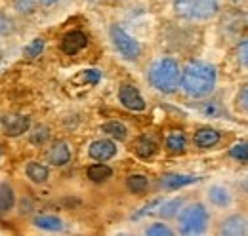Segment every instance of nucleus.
I'll list each match as a JSON object with an SVG mask.
<instances>
[{
	"instance_id": "1",
	"label": "nucleus",
	"mask_w": 248,
	"mask_h": 236,
	"mask_svg": "<svg viewBox=\"0 0 248 236\" xmlns=\"http://www.w3.org/2000/svg\"><path fill=\"white\" fill-rule=\"evenodd\" d=\"M180 86L189 97H206L216 86V69L204 61H191L180 74Z\"/></svg>"
},
{
	"instance_id": "2",
	"label": "nucleus",
	"mask_w": 248,
	"mask_h": 236,
	"mask_svg": "<svg viewBox=\"0 0 248 236\" xmlns=\"http://www.w3.org/2000/svg\"><path fill=\"white\" fill-rule=\"evenodd\" d=\"M180 67L172 58H160L149 69V84L162 93H174L180 86Z\"/></svg>"
},
{
	"instance_id": "3",
	"label": "nucleus",
	"mask_w": 248,
	"mask_h": 236,
	"mask_svg": "<svg viewBox=\"0 0 248 236\" xmlns=\"http://www.w3.org/2000/svg\"><path fill=\"white\" fill-rule=\"evenodd\" d=\"M219 10L217 0H174V12L178 17L189 21H204L214 17Z\"/></svg>"
},
{
	"instance_id": "4",
	"label": "nucleus",
	"mask_w": 248,
	"mask_h": 236,
	"mask_svg": "<svg viewBox=\"0 0 248 236\" xmlns=\"http://www.w3.org/2000/svg\"><path fill=\"white\" fill-rule=\"evenodd\" d=\"M208 211L202 204H191L180 211V233L182 235H201L208 225Z\"/></svg>"
},
{
	"instance_id": "5",
	"label": "nucleus",
	"mask_w": 248,
	"mask_h": 236,
	"mask_svg": "<svg viewBox=\"0 0 248 236\" xmlns=\"http://www.w3.org/2000/svg\"><path fill=\"white\" fill-rule=\"evenodd\" d=\"M109 36H111V42L115 46V50L128 61H136L140 58V44L119 25H111L109 27Z\"/></svg>"
},
{
	"instance_id": "6",
	"label": "nucleus",
	"mask_w": 248,
	"mask_h": 236,
	"mask_svg": "<svg viewBox=\"0 0 248 236\" xmlns=\"http://www.w3.org/2000/svg\"><path fill=\"white\" fill-rule=\"evenodd\" d=\"M2 128L8 137H17V135L29 132L31 120L29 117H23V115H6V117H2Z\"/></svg>"
},
{
	"instance_id": "7",
	"label": "nucleus",
	"mask_w": 248,
	"mask_h": 236,
	"mask_svg": "<svg viewBox=\"0 0 248 236\" xmlns=\"http://www.w3.org/2000/svg\"><path fill=\"white\" fill-rule=\"evenodd\" d=\"M119 101L123 103L126 109H130V111H143L145 109V101H143L141 93L132 84H123L121 86V89H119Z\"/></svg>"
},
{
	"instance_id": "8",
	"label": "nucleus",
	"mask_w": 248,
	"mask_h": 236,
	"mask_svg": "<svg viewBox=\"0 0 248 236\" xmlns=\"http://www.w3.org/2000/svg\"><path fill=\"white\" fill-rule=\"evenodd\" d=\"M86 44H88V38H86L84 32H80V30H71V32H67V34L63 36L62 50L67 56H75V54H78Z\"/></svg>"
},
{
	"instance_id": "9",
	"label": "nucleus",
	"mask_w": 248,
	"mask_h": 236,
	"mask_svg": "<svg viewBox=\"0 0 248 236\" xmlns=\"http://www.w3.org/2000/svg\"><path fill=\"white\" fill-rule=\"evenodd\" d=\"M88 154H90V158L97 160V162H105L117 154V145L109 139H97L90 145Z\"/></svg>"
},
{
	"instance_id": "10",
	"label": "nucleus",
	"mask_w": 248,
	"mask_h": 236,
	"mask_svg": "<svg viewBox=\"0 0 248 236\" xmlns=\"http://www.w3.org/2000/svg\"><path fill=\"white\" fill-rule=\"evenodd\" d=\"M217 233L223 236L247 235V219H245L243 215H231V217H227V219L221 223V227H219Z\"/></svg>"
},
{
	"instance_id": "11",
	"label": "nucleus",
	"mask_w": 248,
	"mask_h": 236,
	"mask_svg": "<svg viewBox=\"0 0 248 236\" xmlns=\"http://www.w3.org/2000/svg\"><path fill=\"white\" fill-rule=\"evenodd\" d=\"M48 160L54 166H65L71 160V148H69V145L65 141H56L52 145V148H50V152H48Z\"/></svg>"
},
{
	"instance_id": "12",
	"label": "nucleus",
	"mask_w": 248,
	"mask_h": 236,
	"mask_svg": "<svg viewBox=\"0 0 248 236\" xmlns=\"http://www.w3.org/2000/svg\"><path fill=\"white\" fill-rule=\"evenodd\" d=\"M197 177L193 176H182V174H166V176L160 177V185L168 191H176V189H182L186 185H191L195 183Z\"/></svg>"
},
{
	"instance_id": "13",
	"label": "nucleus",
	"mask_w": 248,
	"mask_h": 236,
	"mask_svg": "<svg viewBox=\"0 0 248 236\" xmlns=\"http://www.w3.org/2000/svg\"><path fill=\"white\" fill-rule=\"evenodd\" d=\"M193 141H195L197 147H201V148L214 147L217 141H219V133H217L216 130H212V128H201V130L195 133Z\"/></svg>"
},
{
	"instance_id": "14",
	"label": "nucleus",
	"mask_w": 248,
	"mask_h": 236,
	"mask_svg": "<svg viewBox=\"0 0 248 236\" xmlns=\"http://www.w3.org/2000/svg\"><path fill=\"white\" fill-rule=\"evenodd\" d=\"M199 113L206 118H221L225 117V107L219 99H206L199 105Z\"/></svg>"
},
{
	"instance_id": "15",
	"label": "nucleus",
	"mask_w": 248,
	"mask_h": 236,
	"mask_svg": "<svg viewBox=\"0 0 248 236\" xmlns=\"http://www.w3.org/2000/svg\"><path fill=\"white\" fill-rule=\"evenodd\" d=\"M16 202V194H14V189L8 185V183H2L0 185V217H4Z\"/></svg>"
},
{
	"instance_id": "16",
	"label": "nucleus",
	"mask_w": 248,
	"mask_h": 236,
	"mask_svg": "<svg viewBox=\"0 0 248 236\" xmlns=\"http://www.w3.org/2000/svg\"><path fill=\"white\" fill-rule=\"evenodd\" d=\"M34 227L44 229V231H62L63 221L60 217H56V215L42 213V215H36V217H34Z\"/></svg>"
},
{
	"instance_id": "17",
	"label": "nucleus",
	"mask_w": 248,
	"mask_h": 236,
	"mask_svg": "<svg viewBox=\"0 0 248 236\" xmlns=\"http://www.w3.org/2000/svg\"><path fill=\"white\" fill-rule=\"evenodd\" d=\"M136 154L140 156V158H143V160H147V158H151L153 154L156 152V143L151 139V137H147V135H141L138 141H136Z\"/></svg>"
},
{
	"instance_id": "18",
	"label": "nucleus",
	"mask_w": 248,
	"mask_h": 236,
	"mask_svg": "<svg viewBox=\"0 0 248 236\" xmlns=\"http://www.w3.org/2000/svg\"><path fill=\"white\" fill-rule=\"evenodd\" d=\"M186 145H187V139H186V135H184V132L172 130V132L168 133V137H166V148H168L170 152H184V150H186Z\"/></svg>"
},
{
	"instance_id": "19",
	"label": "nucleus",
	"mask_w": 248,
	"mask_h": 236,
	"mask_svg": "<svg viewBox=\"0 0 248 236\" xmlns=\"http://www.w3.org/2000/svg\"><path fill=\"white\" fill-rule=\"evenodd\" d=\"M208 200L217 207H225L229 202H231V194H229V191L225 189V187H212L210 191H208Z\"/></svg>"
},
{
	"instance_id": "20",
	"label": "nucleus",
	"mask_w": 248,
	"mask_h": 236,
	"mask_svg": "<svg viewBox=\"0 0 248 236\" xmlns=\"http://www.w3.org/2000/svg\"><path fill=\"white\" fill-rule=\"evenodd\" d=\"M126 187H128L130 192H134V194H141V192L149 187V179H147L145 176H141V174H134V176H128V179H126Z\"/></svg>"
},
{
	"instance_id": "21",
	"label": "nucleus",
	"mask_w": 248,
	"mask_h": 236,
	"mask_svg": "<svg viewBox=\"0 0 248 236\" xmlns=\"http://www.w3.org/2000/svg\"><path fill=\"white\" fill-rule=\"evenodd\" d=\"M113 176V170L109 168V166H105V164H93L88 168V177L92 179L93 183H101V181H107L109 177Z\"/></svg>"
},
{
	"instance_id": "22",
	"label": "nucleus",
	"mask_w": 248,
	"mask_h": 236,
	"mask_svg": "<svg viewBox=\"0 0 248 236\" xmlns=\"http://www.w3.org/2000/svg\"><path fill=\"white\" fill-rule=\"evenodd\" d=\"M27 177L34 183H46L48 179V168L38 164V162H29L27 164Z\"/></svg>"
},
{
	"instance_id": "23",
	"label": "nucleus",
	"mask_w": 248,
	"mask_h": 236,
	"mask_svg": "<svg viewBox=\"0 0 248 236\" xmlns=\"http://www.w3.org/2000/svg\"><path fill=\"white\" fill-rule=\"evenodd\" d=\"M101 132L107 133V135H111V137H115V139H119V141L126 139V135H128L126 126L121 124V122H107V124L101 126Z\"/></svg>"
},
{
	"instance_id": "24",
	"label": "nucleus",
	"mask_w": 248,
	"mask_h": 236,
	"mask_svg": "<svg viewBox=\"0 0 248 236\" xmlns=\"http://www.w3.org/2000/svg\"><path fill=\"white\" fill-rule=\"evenodd\" d=\"M182 204H184V198H174V200H170V202H164V204H160L158 215L164 217V219L174 217V215L178 213V209L182 207Z\"/></svg>"
},
{
	"instance_id": "25",
	"label": "nucleus",
	"mask_w": 248,
	"mask_h": 236,
	"mask_svg": "<svg viewBox=\"0 0 248 236\" xmlns=\"http://www.w3.org/2000/svg\"><path fill=\"white\" fill-rule=\"evenodd\" d=\"M42 50H44V40H42V38H34L29 46H25L23 56L32 59V58H36V56H40V54H42Z\"/></svg>"
},
{
	"instance_id": "26",
	"label": "nucleus",
	"mask_w": 248,
	"mask_h": 236,
	"mask_svg": "<svg viewBox=\"0 0 248 236\" xmlns=\"http://www.w3.org/2000/svg\"><path fill=\"white\" fill-rule=\"evenodd\" d=\"M229 154L235 158V160H239V162H247L248 160V147L245 141H241V143H237V145H233L231 150H229Z\"/></svg>"
},
{
	"instance_id": "27",
	"label": "nucleus",
	"mask_w": 248,
	"mask_h": 236,
	"mask_svg": "<svg viewBox=\"0 0 248 236\" xmlns=\"http://www.w3.org/2000/svg\"><path fill=\"white\" fill-rule=\"evenodd\" d=\"M48 137H50V132H48L46 126H38L34 132H31V143H34V145H42V143H46Z\"/></svg>"
},
{
	"instance_id": "28",
	"label": "nucleus",
	"mask_w": 248,
	"mask_h": 236,
	"mask_svg": "<svg viewBox=\"0 0 248 236\" xmlns=\"http://www.w3.org/2000/svg\"><path fill=\"white\" fill-rule=\"evenodd\" d=\"M14 6H16V10H17L19 14L29 15V14H32V12L36 10V0H16Z\"/></svg>"
},
{
	"instance_id": "29",
	"label": "nucleus",
	"mask_w": 248,
	"mask_h": 236,
	"mask_svg": "<svg viewBox=\"0 0 248 236\" xmlns=\"http://www.w3.org/2000/svg\"><path fill=\"white\" fill-rule=\"evenodd\" d=\"M14 32V21L6 14L0 12V36H8Z\"/></svg>"
},
{
	"instance_id": "30",
	"label": "nucleus",
	"mask_w": 248,
	"mask_h": 236,
	"mask_svg": "<svg viewBox=\"0 0 248 236\" xmlns=\"http://www.w3.org/2000/svg\"><path fill=\"white\" fill-rule=\"evenodd\" d=\"M99 78H101V76H99V73L92 69V71H84L77 80H80L82 84H86V86H88V84H97V82H99Z\"/></svg>"
},
{
	"instance_id": "31",
	"label": "nucleus",
	"mask_w": 248,
	"mask_h": 236,
	"mask_svg": "<svg viewBox=\"0 0 248 236\" xmlns=\"http://www.w3.org/2000/svg\"><path fill=\"white\" fill-rule=\"evenodd\" d=\"M145 235H166V236H170L172 235V231L166 227V225H162V223H155V225H151L147 231H145Z\"/></svg>"
},
{
	"instance_id": "32",
	"label": "nucleus",
	"mask_w": 248,
	"mask_h": 236,
	"mask_svg": "<svg viewBox=\"0 0 248 236\" xmlns=\"http://www.w3.org/2000/svg\"><path fill=\"white\" fill-rule=\"evenodd\" d=\"M239 59H241V67L247 69L248 67V42L243 40L241 46H239Z\"/></svg>"
},
{
	"instance_id": "33",
	"label": "nucleus",
	"mask_w": 248,
	"mask_h": 236,
	"mask_svg": "<svg viewBox=\"0 0 248 236\" xmlns=\"http://www.w3.org/2000/svg\"><path fill=\"white\" fill-rule=\"evenodd\" d=\"M237 105H241V109L247 113L248 111V88L247 86H243L241 88V93L237 95Z\"/></svg>"
},
{
	"instance_id": "34",
	"label": "nucleus",
	"mask_w": 248,
	"mask_h": 236,
	"mask_svg": "<svg viewBox=\"0 0 248 236\" xmlns=\"http://www.w3.org/2000/svg\"><path fill=\"white\" fill-rule=\"evenodd\" d=\"M158 204H160V200H158V198H156V200H153V202H149L147 206H143V209H140V211H138V213L134 215V219H138V217H141V215L149 213V211H151V209H153L155 206H158Z\"/></svg>"
},
{
	"instance_id": "35",
	"label": "nucleus",
	"mask_w": 248,
	"mask_h": 236,
	"mask_svg": "<svg viewBox=\"0 0 248 236\" xmlns=\"http://www.w3.org/2000/svg\"><path fill=\"white\" fill-rule=\"evenodd\" d=\"M29 209H31V202H29V200H27V202L23 200V202H21V213H27Z\"/></svg>"
},
{
	"instance_id": "36",
	"label": "nucleus",
	"mask_w": 248,
	"mask_h": 236,
	"mask_svg": "<svg viewBox=\"0 0 248 236\" xmlns=\"http://www.w3.org/2000/svg\"><path fill=\"white\" fill-rule=\"evenodd\" d=\"M36 2H40V4H44V6H52V4H56L58 0H36Z\"/></svg>"
},
{
	"instance_id": "37",
	"label": "nucleus",
	"mask_w": 248,
	"mask_h": 236,
	"mask_svg": "<svg viewBox=\"0 0 248 236\" xmlns=\"http://www.w3.org/2000/svg\"><path fill=\"white\" fill-rule=\"evenodd\" d=\"M0 56H2V46H0Z\"/></svg>"
}]
</instances>
